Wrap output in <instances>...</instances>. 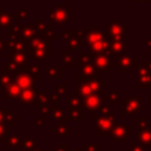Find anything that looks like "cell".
<instances>
[{
    "label": "cell",
    "instance_id": "cell-1",
    "mask_svg": "<svg viewBox=\"0 0 151 151\" xmlns=\"http://www.w3.org/2000/svg\"><path fill=\"white\" fill-rule=\"evenodd\" d=\"M77 84L78 87L72 90L73 96H79L81 98H85L90 94H101V96L105 94V90H104L105 79L98 78L93 80H87L77 76Z\"/></svg>",
    "mask_w": 151,
    "mask_h": 151
},
{
    "label": "cell",
    "instance_id": "cell-2",
    "mask_svg": "<svg viewBox=\"0 0 151 151\" xmlns=\"http://www.w3.org/2000/svg\"><path fill=\"white\" fill-rule=\"evenodd\" d=\"M74 61L79 66L78 77H80L83 79H87V80H93V79L99 78V72L91 64L88 54H85L84 52H78L77 57L74 58Z\"/></svg>",
    "mask_w": 151,
    "mask_h": 151
},
{
    "label": "cell",
    "instance_id": "cell-3",
    "mask_svg": "<svg viewBox=\"0 0 151 151\" xmlns=\"http://www.w3.org/2000/svg\"><path fill=\"white\" fill-rule=\"evenodd\" d=\"M114 117H116L114 111H110L109 113H105V114L101 113V114L94 117L93 130L96 132H98L101 138L110 137L112 127L114 125Z\"/></svg>",
    "mask_w": 151,
    "mask_h": 151
},
{
    "label": "cell",
    "instance_id": "cell-4",
    "mask_svg": "<svg viewBox=\"0 0 151 151\" xmlns=\"http://www.w3.org/2000/svg\"><path fill=\"white\" fill-rule=\"evenodd\" d=\"M88 58L91 64L94 66V68L99 73H109L110 68L112 67L111 65V57H109L105 52L103 53H88Z\"/></svg>",
    "mask_w": 151,
    "mask_h": 151
},
{
    "label": "cell",
    "instance_id": "cell-5",
    "mask_svg": "<svg viewBox=\"0 0 151 151\" xmlns=\"http://www.w3.org/2000/svg\"><path fill=\"white\" fill-rule=\"evenodd\" d=\"M122 116H132L138 110L142 109V97L140 96H127L122 100Z\"/></svg>",
    "mask_w": 151,
    "mask_h": 151
},
{
    "label": "cell",
    "instance_id": "cell-6",
    "mask_svg": "<svg viewBox=\"0 0 151 151\" xmlns=\"http://www.w3.org/2000/svg\"><path fill=\"white\" fill-rule=\"evenodd\" d=\"M129 137H131V129L124 123L118 122V123H114L109 138L111 143H116V142L125 143Z\"/></svg>",
    "mask_w": 151,
    "mask_h": 151
},
{
    "label": "cell",
    "instance_id": "cell-7",
    "mask_svg": "<svg viewBox=\"0 0 151 151\" xmlns=\"http://www.w3.org/2000/svg\"><path fill=\"white\" fill-rule=\"evenodd\" d=\"M104 96L101 94H90L83 98V109L88 112V116H93L94 111H99L104 105Z\"/></svg>",
    "mask_w": 151,
    "mask_h": 151
},
{
    "label": "cell",
    "instance_id": "cell-8",
    "mask_svg": "<svg viewBox=\"0 0 151 151\" xmlns=\"http://www.w3.org/2000/svg\"><path fill=\"white\" fill-rule=\"evenodd\" d=\"M13 80L15 81V84L21 90H27V88L34 87V80L35 79L32 77V74L28 72V70L19 68L18 72L13 76Z\"/></svg>",
    "mask_w": 151,
    "mask_h": 151
},
{
    "label": "cell",
    "instance_id": "cell-9",
    "mask_svg": "<svg viewBox=\"0 0 151 151\" xmlns=\"http://www.w3.org/2000/svg\"><path fill=\"white\" fill-rule=\"evenodd\" d=\"M111 65L112 67H120L122 73H130L134 65V59L131 55H120L117 59L111 58Z\"/></svg>",
    "mask_w": 151,
    "mask_h": 151
},
{
    "label": "cell",
    "instance_id": "cell-10",
    "mask_svg": "<svg viewBox=\"0 0 151 151\" xmlns=\"http://www.w3.org/2000/svg\"><path fill=\"white\" fill-rule=\"evenodd\" d=\"M64 39L67 40V50L76 51L84 44V37L81 32H67L64 33Z\"/></svg>",
    "mask_w": 151,
    "mask_h": 151
},
{
    "label": "cell",
    "instance_id": "cell-11",
    "mask_svg": "<svg viewBox=\"0 0 151 151\" xmlns=\"http://www.w3.org/2000/svg\"><path fill=\"white\" fill-rule=\"evenodd\" d=\"M8 57H9V61L14 63L18 66V68L28 70V66H29V57H28L27 52H14V51H9L8 52Z\"/></svg>",
    "mask_w": 151,
    "mask_h": 151
},
{
    "label": "cell",
    "instance_id": "cell-12",
    "mask_svg": "<svg viewBox=\"0 0 151 151\" xmlns=\"http://www.w3.org/2000/svg\"><path fill=\"white\" fill-rule=\"evenodd\" d=\"M21 93V88L15 84V81L13 80L2 92V99L4 100H18Z\"/></svg>",
    "mask_w": 151,
    "mask_h": 151
},
{
    "label": "cell",
    "instance_id": "cell-13",
    "mask_svg": "<svg viewBox=\"0 0 151 151\" xmlns=\"http://www.w3.org/2000/svg\"><path fill=\"white\" fill-rule=\"evenodd\" d=\"M38 93V88L32 87V88H27V90H21L20 97H19V101L21 105H33L35 96Z\"/></svg>",
    "mask_w": 151,
    "mask_h": 151
},
{
    "label": "cell",
    "instance_id": "cell-14",
    "mask_svg": "<svg viewBox=\"0 0 151 151\" xmlns=\"http://www.w3.org/2000/svg\"><path fill=\"white\" fill-rule=\"evenodd\" d=\"M73 131V129L71 127V126H68L67 124H66V122H64V120H60V122H58L57 123V125H54V126H52L51 127V132L52 133H54L57 137H67V134L68 133H71Z\"/></svg>",
    "mask_w": 151,
    "mask_h": 151
},
{
    "label": "cell",
    "instance_id": "cell-15",
    "mask_svg": "<svg viewBox=\"0 0 151 151\" xmlns=\"http://www.w3.org/2000/svg\"><path fill=\"white\" fill-rule=\"evenodd\" d=\"M67 111H83V98L79 96H73V94H67Z\"/></svg>",
    "mask_w": 151,
    "mask_h": 151
},
{
    "label": "cell",
    "instance_id": "cell-16",
    "mask_svg": "<svg viewBox=\"0 0 151 151\" xmlns=\"http://www.w3.org/2000/svg\"><path fill=\"white\" fill-rule=\"evenodd\" d=\"M88 46H90V51L92 53H103L106 50H109L110 42L106 39L103 38V39H100V40H98V41H96V42H93V44H91Z\"/></svg>",
    "mask_w": 151,
    "mask_h": 151
},
{
    "label": "cell",
    "instance_id": "cell-17",
    "mask_svg": "<svg viewBox=\"0 0 151 151\" xmlns=\"http://www.w3.org/2000/svg\"><path fill=\"white\" fill-rule=\"evenodd\" d=\"M51 107H52V112H51V118H52V120L53 122H60V120H64V122H66V118H67V116H66V112L64 111V109L63 107H60V106H57L55 104H51ZM67 123V122H66Z\"/></svg>",
    "mask_w": 151,
    "mask_h": 151
},
{
    "label": "cell",
    "instance_id": "cell-18",
    "mask_svg": "<svg viewBox=\"0 0 151 151\" xmlns=\"http://www.w3.org/2000/svg\"><path fill=\"white\" fill-rule=\"evenodd\" d=\"M41 144L38 142H34L33 137H24L21 138V143H20V147L24 151H33L37 147H40Z\"/></svg>",
    "mask_w": 151,
    "mask_h": 151
},
{
    "label": "cell",
    "instance_id": "cell-19",
    "mask_svg": "<svg viewBox=\"0 0 151 151\" xmlns=\"http://www.w3.org/2000/svg\"><path fill=\"white\" fill-rule=\"evenodd\" d=\"M45 73H46V78H53V79H61L63 77V71L61 67H58L57 64L53 61L51 63V66L47 68H45Z\"/></svg>",
    "mask_w": 151,
    "mask_h": 151
},
{
    "label": "cell",
    "instance_id": "cell-20",
    "mask_svg": "<svg viewBox=\"0 0 151 151\" xmlns=\"http://www.w3.org/2000/svg\"><path fill=\"white\" fill-rule=\"evenodd\" d=\"M138 142L142 145L151 146V130L150 129L138 130Z\"/></svg>",
    "mask_w": 151,
    "mask_h": 151
},
{
    "label": "cell",
    "instance_id": "cell-21",
    "mask_svg": "<svg viewBox=\"0 0 151 151\" xmlns=\"http://www.w3.org/2000/svg\"><path fill=\"white\" fill-rule=\"evenodd\" d=\"M103 38H104V35L97 29V27L94 29H93V27H91L86 32V42L88 45H91V44H93V42H96V41H98V40H100Z\"/></svg>",
    "mask_w": 151,
    "mask_h": 151
},
{
    "label": "cell",
    "instance_id": "cell-22",
    "mask_svg": "<svg viewBox=\"0 0 151 151\" xmlns=\"http://www.w3.org/2000/svg\"><path fill=\"white\" fill-rule=\"evenodd\" d=\"M45 104H50V96L47 94L46 90L44 88H39L38 90V93L35 96V99H34V103L33 105H45Z\"/></svg>",
    "mask_w": 151,
    "mask_h": 151
},
{
    "label": "cell",
    "instance_id": "cell-23",
    "mask_svg": "<svg viewBox=\"0 0 151 151\" xmlns=\"http://www.w3.org/2000/svg\"><path fill=\"white\" fill-rule=\"evenodd\" d=\"M31 55L38 61H44L46 60V58L51 57V52L41 48H31Z\"/></svg>",
    "mask_w": 151,
    "mask_h": 151
},
{
    "label": "cell",
    "instance_id": "cell-24",
    "mask_svg": "<svg viewBox=\"0 0 151 151\" xmlns=\"http://www.w3.org/2000/svg\"><path fill=\"white\" fill-rule=\"evenodd\" d=\"M73 63H74V58L72 57L70 51H64L61 53V65H63V67L71 68L73 66Z\"/></svg>",
    "mask_w": 151,
    "mask_h": 151
},
{
    "label": "cell",
    "instance_id": "cell-25",
    "mask_svg": "<svg viewBox=\"0 0 151 151\" xmlns=\"http://www.w3.org/2000/svg\"><path fill=\"white\" fill-rule=\"evenodd\" d=\"M21 138L19 134L17 133H9L8 134V149H15V147H20V143H21Z\"/></svg>",
    "mask_w": 151,
    "mask_h": 151
},
{
    "label": "cell",
    "instance_id": "cell-26",
    "mask_svg": "<svg viewBox=\"0 0 151 151\" xmlns=\"http://www.w3.org/2000/svg\"><path fill=\"white\" fill-rule=\"evenodd\" d=\"M18 66L12 63V61H4L2 63V72L9 74V76H14L17 72H18Z\"/></svg>",
    "mask_w": 151,
    "mask_h": 151
},
{
    "label": "cell",
    "instance_id": "cell-27",
    "mask_svg": "<svg viewBox=\"0 0 151 151\" xmlns=\"http://www.w3.org/2000/svg\"><path fill=\"white\" fill-rule=\"evenodd\" d=\"M13 81V76H9L5 72H1L0 73V90H5L11 83Z\"/></svg>",
    "mask_w": 151,
    "mask_h": 151
},
{
    "label": "cell",
    "instance_id": "cell-28",
    "mask_svg": "<svg viewBox=\"0 0 151 151\" xmlns=\"http://www.w3.org/2000/svg\"><path fill=\"white\" fill-rule=\"evenodd\" d=\"M119 98H120V90H114V91L110 92L106 97H104V99L110 103L109 105H114Z\"/></svg>",
    "mask_w": 151,
    "mask_h": 151
},
{
    "label": "cell",
    "instance_id": "cell-29",
    "mask_svg": "<svg viewBox=\"0 0 151 151\" xmlns=\"http://www.w3.org/2000/svg\"><path fill=\"white\" fill-rule=\"evenodd\" d=\"M28 72L32 74V77L34 79H40L41 78V71H40V66L38 63H33L28 66Z\"/></svg>",
    "mask_w": 151,
    "mask_h": 151
},
{
    "label": "cell",
    "instance_id": "cell-30",
    "mask_svg": "<svg viewBox=\"0 0 151 151\" xmlns=\"http://www.w3.org/2000/svg\"><path fill=\"white\" fill-rule=\"evenodd\" d=\"M22 37L28 39V41H29V40H32L33 38L37 37V32L32 26H25L22 28Z\"/></svg>",
    "mask_w": 151,
    "mask_h": 151
},
{
    "label": "cell",
    "instance_id": "cell-31",
    "mask_svg": "<svg viewBox=\"0 0 151 151\" xmlns=\"http://www.w3.org/2000/svg\"><path fill=\"white\" fill-rule=\"evenodd\" d=\"M83 114L80 111H68V116L66 118V122H83Z\"/></svg>",
    "mask_w": 151,
    "mask_h": 151
},
{
    "label": "cell",
    "instance_id": "cell-32",
    "mask_svg": "<svg viewBox=\"0 0 151 151\" xmlns=\"http://www.w3.org/2000/svg\"><path fill=\"white\" fill-rule=\"evenodd\" d=\"M19 118L12 112V111H6V116H5V123L7 126L9 127H13L14 126V123L18 122Z\"/></svg>",
    "mask_w": 151,
    "mask_h": 151
},
{
    "label": "cell",
    "instance_id": "cell-33",
    "mask_svg": "<svg viewBox=\"0 0 151 151\" xmlns=\"http://www.w3.org/2000/svg\"><path fill=\"white\" fill-rule=\"evenodd\" d=\"M8 142V132H7V125L5 122L0 123V144Z\"/></svg>",
    "mask_w": 151,
    "mask_h": 151
},
{
    "label": "cell",
    "instance_id": "cell-34",
    "mask_svg": "<svg viewBox=\"0 0 151 151\" xmlns=\"http://www.w3.org/2000/svg\"><path fill=\"white\" fill-rule=\"evenodd\" d=\"M124 51V42L123 41H114L110 46V52L112 54H119Z\"/></svg>",
    "mask_w": 151,
    "mask_h": 151
},
{
    "label": "cell",
    "instance_id": "cell-35",
    "mask_svg": "<svg viewBox=\"0 0 151 151\" xmlns=\"http://www.w3.org/2000/svg\"><path fill=\"white\" fill-rule=\"evenodd\" d=\"M137 126H138V130L151 129V124H147V120L145 117H138L137 118Z\"/></svg>",
    "mask_w": 151,
    "mask_h": 151
},
{
    "label": "cell",
    "instance_id": "cell-36",
    "mask_svg": "<svg viewBox=\"0 0 151 151\" xmlns=\"http://www.w3.org/2000/svg\"><path fill=\"white\" fill-rule=\"evenodd\" d=\"M99 146V143H84L81 149L83 151H98Z\"/></svg>",
    "mask_w": 151,
    "mask_h": 151
},
{
    "label": "cell",
    "instance_id": "cell-37",
    "mask_svg": "<svg viewBox=\"0 0 151 151\" xmlns=\"http://www.w3.org/2000/svg\"><path fill=\"white\" fill-rule=\"evenodd\" d=\"M45 123H46V116H45V114H41V116H39V117H37V118L34 119V124H35V126H38V127L45 126Z\"/></svg>",
    "mask_w": 151,
    "mask_h": 151
},
{
    "label": "cell",
    "instance_id": "cell-38",
    "mask_svg": "<svg viewBox=\"0 0 151 151\" xmlns=\"http://www.w3.org/2000/svg\"><path fill=\"white\" fill-rule=\"evenodd\" d=\"M51 112H52L51 104H45V105L40 106V113H42L45 116H48V114H51Z\"/></svg>",
    "mask_w": 151,
    "mask_h": 151
},
{
    "label": "cell",
    "instance_id": "cell-39",
    "mask_svg": "<svg viewBox=\"0 0 151 151\" xmlns=\"http://www.w3.org/2000/svg\"><path fill=\"white\" fill-rule=\"evenodd\" d=\"M51 151H67V144L66 143H58L54 147L51 149Z\"/></svg>",
    "mask_w": 151,
    "mask_h": 151
},
{
    "label": "cell",
    "instance_id": "cell-40",
    "mask_svg": "<svg viewBox=\"0 0 151 151\" xmlns=\"http://www.w3.org/2000/svg\"><path fill=\"white\" fill-rule=\"evenodd\" d=\"M126 151H146V150H145L144 147L139 146L138 144H132V145H131V147L126 149Z\"/></svg>",
    "mask_w": 151,
    "mask_h": 151
},
{
    "label": "cell",
    "instance_id": "cell-41",
    "mask_svg": "<svg viewBox=\"0 0 151 151\" xmlns=\"http://www.w3.org/2000/svg\"><path fill=\"white\" fill-rule=\"evenodd\" d=\"M4 51H7V44L0 38V57L2 55V52Z\"/></svg>",
    "mask_w": 151,
    "mask_h": 151
},
{
    "label": "cell",
    "instance_id": "cell-42",
    "mask_svg": "<svg viewBox=\"0 0 151 151\" xmlns=\"http://www.w3.org/2000/svg\"><path fill=\"white\" fill-rule=\"evenodd\" d=\"M103 114H105V113H109L111 110H110V105H103L101 107H100V110H99Z\"/></svg>",
    "mask_w": 151,
    "mask_h": 151
},
{
    "label": "cell",
    "instance_id": "cell-43",
    "mask_svg": "<svg viewBox=\"0 0 151 151\" xmlns=\"http://www.w3.org/2000/svg\"><path fill=\"white\" fill-rule=\"evenodd\" d=\"M5 116H6V111L4 110L2 106H0V123L5 122Z\"/></svg>",
    "mask_w": 151,
    "mask_h": 151
},
{
    "label": "cell",
    "instance_id": "cell-44",
    "mask_svg": "<svg viewBox=\"0 0 151 151\" xmlns=\"http://www.w3.org/2000/svg\"><path fill=\"white\" fill-rule=\"evenodd\" d=\"M67 151H83V149H80V147H74V149H71V150H67Z\"/></svg>",
    "mask_w": 151,
    "mask_h": 151
},
{
    "label": "cell",
    "instance_id": "cell-45",
    "mask_svg": "<svg viewBox=\"0 0 151 151\" xmlns=\"http://www.w3.org/2000/svg\"><path fill=\"white\" fill-rule=\"evenodd\" d=\"M33 151H46V150H45L44 147H41V146H40V147H37V149H34Z\"/></svg>",
    "mask_w": 151,
    "mask_h": 151
},
{
    "label": "cell",
    "instance_id": "cell-46",
    "mask_svg": "<svg viewBox=\"0 0 151 151\" xmlns=\"http://www.w3.org/2000/svg\"><path fill=\"white\" fill-rule=\"evenodd\" d=\"M150 97H151V96H150Z\"/></svg>",
    "mask_w": 151,
    "mask_h": 151
}]
</instances>
